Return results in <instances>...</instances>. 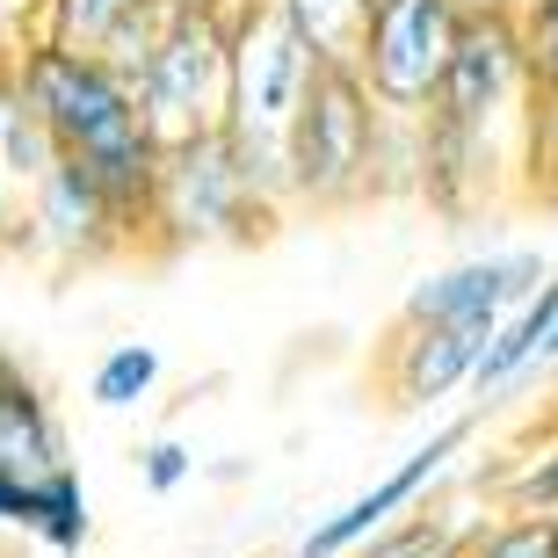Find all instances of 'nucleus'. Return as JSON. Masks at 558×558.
Masks as SVG:
<instances>
[{"label":"nucleus","instance_id":"nucleus-1","mask_svg":"<svg viewBox=\"0 0 558 558\" xmlns=\"http://www.w3.org/2000/svg\"><path fill=\"white\" fill-rule=\"evenodd\" d=\"M8 65H15L22 102L44 117L51 145L109 196L131 254L153 247V232H160V167H167V153H160V138L145 131L138 95H131L95 51H65V44H44V37H15Z\"/></svg>","mask_w":558,"mask_h":558},{"label":"nucleus","instance_id":"nucleus-2","mask_svg":"<svg viewBox=\"0 0 558 558\" xmlns=\"http://www.w3.org/2000/svg\"><path fill=\"white\" fill-rule=\"evenodd\" d=\"M226 44H232V87H226V138L240 145V160L254 167V182L290 204V124L312 95L319 59L305 51V37L276 15L269 0H240L226 15Z\"/></svg>","mask_w":558,"mask_h":558},{"label":"nucleus","instance_id":"nucleus-3","mask_svg":"<svg viewBox=\"0 0 558 558\" xmlns=\"http://www.w3.org/2000/svg\"><path fill=\"white\" fill-rule=\"evenodd\" d=\"M283 196L254 182V167L240 160V145L226 131L189 138L167 153L160 167V232L153 254H182V247H254L283 226Z\"/></svg>","mask_w":558,"mask_h":558},{"label":"nucleus","instance_id":"nucleus-4","mask_svg":"<svg viewBox=\"0 0 558 558\" xmlns=\"http://www.w3.org/2000/svg\"><path fill=\"white\" fill-rule=\"evenodd\" d=\"M377 117L371 87L355 65H319L312 95L290 124V210H355L371 204V145H377Z\"/></svg>","mask_w":558,"mask_h":558},{"label":"nucleus","instance_id":"nucleus-5","mask_svg":"<svg viewBox=\"0 0 558 558\" xmlns=\"http://www.w3.org/2000/svg\"><path fill=\"white\" fill-rule=\"evenodd\" d=\"M530 102H537V65H530V44H522L515 15H464L428 117L508 153V160H522Z\"/></svg>","mask_w":558,"mask_h":558},{"label":"nucleus","instance_id":"nucleus-6","mask_svg":"<svg viewBox=\"0 0 558 558\" xmlns=\"http://www.w3.org/2000/svg\"><path fill=\"white\" fill-rule=\"evenodd\" d=\"M226 87H232V44H226V15H204V8H167L160 44L138 73V117L145 131L160 138V153L189 138H210L226 131Z\"/></svg>","mask_w":558,"mask_h":558},{"label":"nucleus","instance_id":"nucleus-7","mask_svg":"<svg viewBox=\"0 0 558 558\" xmlns=\"http://www.w3.org/2000/svg\"><path fill=\"white\" fill-rule=\"evenodd\" d=\"M457 29H464V15L450 0H377L355 73H363V87L385 117H414V124L428 117L442 65L457 51Z\"/></svg>","mask_w":558,"mask_h":558},{"label":"nucleus","instance_id":"nucleus-8","mask_svg":"<svg viewBox=\"0 0 558 558\" xmlns=\"http://www.w3.org/2000/svg\"><path fill=\"white\" fill-rule=\"evenodd\" d=\"M472 428H478L472 414H457V421H442V428H428V442H421V450H407L392 472H377L363 494H349L341 508H333V515L312 522L305 537H298V558H355L363 544L377 537V530H385V522L414 515L421 500H428L435 486L450 478L457 450L472 442Z\"/></svg>","mask_w":558,"mask_h":558},{"label":"nucleus","instance_id":"nucleus-9","mask_svg":"<svg viewBox=\"0 0 558 558\" xmlns=\"http://www.w3.org/2000/svg\"><path fill=\"white\" fill-rule=\"evenodd\" d=\"M8 254H29V262H51V269H95V262H117L131 254L117 210L95 182H87L73 160H59L29 189L15 232H8Z\"/></svg>","mask_w":558,"mask_h":558},{"label":"nucleus","instance_id":"nucleus-10","mask_svg":"<svg viewBox=\"0 0 558 558\" xmlns=\"http://www.w3.org/2000/svg\"><path fill=\"white\" fill-rule=\"evenodd\" d=\"M558 269H544L537 247H494V254H464L450 269H435L428 283L407 290L399 327H500L508 312H522L551 283Z\"/></svg>","mask_w":558,"mask_h":558},{"label":"nucleus","instance_id":"nucleus-11","mask_svg":"<svg viewBox=\"0 0 558 558\" xmlns=\"http://www.w3.org/2000/svg\"><path fill=\"white\" fill-rule=\"evenodd\" d=\"M486 341H494V327H392V341L377 355V385L399 414L442 407L450 392H472Z\"/></svg>","mask_w":558,"mask_h":558},{"label":"nucleus","instance_id":"nucleus-12","mask_svg":"<svg viewBox=\"0 0 558 558\" xmlns=\"http://www.w3.org/2000/svg\"><path fill=\"white\" fill-rule=\"evenodd\" d=\"M0 464L8 472H65L73 457H65V421L44 392V377L22 363L15 349H0Z\"/></svg>","mask_w":558,"mask_h":558},{"label":"nucleus","instance_id":"nucleus-13","mask_svg":"<svg viewBox=\"0 0 558 558\" xmlns=\"http://www.w3.org/2000/svg\"><path fill=\"white\" fill-rule=\"evenodd\" d=\"M551 333H558V276H551V283H544L522 312H508V319L494 327V341H486V355H478V371H472V392H478V399L522 392V385L544 371Z\"/></svg>","mask_w":558,"mask_h":558},{"label":"nucleus","instance_id":"nucleus-14","mask_svg":"<svg viewBox=\"0 0 558 558\" xmlns=\"http://www.w3.org/2000/svg\"><path fill=\"white\" fill-rule=\"evenodd\" d=\"M145 8H160V0H29V15H15V37H44V44H65V51H102Z\"/></svg>","mask_w":558,"mask_h":558},{"label":"nucleus","instance_id":"nucleus-15","mask_svg":"<svg viewBox=\"0 0 558 558\" xmlns=\"http://www.w3.org/2000/svg\"><path fill=\"white\" fill-rule=\"evenodd\" d=\"M269 8L305 37V51L319 65L363 59V37H371V15H377V0H269Z\"/></svg>","mask_w":558,"mask_h":558},{"label":"nucleus","instance_id":"nucleus-16","mask_svg":"<svg viewBox=\"0 0 558 558\" xmlns=\"http://www.w3.org/2000/svg\"><path fill=\"white\" fill-rule=\"evenodd\" d=\"M478 522L486 515H457V508H442V500H421L414 515L385 522L355 558H464L472 537H478Z\"/></svg>","mask_w":558,"mask_h":558},{"label":"nucleus","instance_id":"nucleus-17","mask_svg":"<svg viewBox=\"0 0 558 558\" xmlns=\"http://www.w3.org/2000/svg\"><path fill=\"white\" fill-rule=\"evenodd\" d=\"M59 160H65V153L51 145L44 117L22 102V87H15V95H8V117H0V167H8V189H15V204H29V189H37Z\"/></svg>","mask_w":558,"mask_h":558},{"label":"nucleus","instance_id":"nucleus-18","mask_svg":"<svg viewBox=\"0 0 558 558\" xmlns=\"http://www.w3.org/2000/svg\"><path fill=\"white\" fill-rule=\"evenodd\" d=\"M153 385H160V349H153V341H117V349L95 363V377H87V399H95L102 414H124V407L153 399Z\"/></svg>","mask_w":558,"mask_h":558},{"label":"nucleus","instance_id":"nucleus-19","mask_svg":"<svg viewBox=\"0 0 558 558\" xmlns=\"http://www.w3.org/2000/svg\"><path fill=\"white\" fill-rule=\"evenodd\" d=\"M421 182V124L414 117H377V145H371V204L414 196Z\"/></svg>","mask_w":558,"mask_h":558},{"label":"nucleus","instance_id":"nucleus-20","mask_svg":"<svg viewBox=\"0 0 558 558\" xmlns=\"http://www.w3.org/2000/svg\"><path fill=\"white\" fill-rule=\"evenodd\" d=\"M522 196L544 210H558V95L530 102V138H522Z\"/></svg>","mask_w":558,"mask_h":558},{"label":"nucleus","instance_id":"nucleus-21","mask_svg":"<svg viewBox=\"0 0 558 558\" xmlns=\"http://www.w3.org/2000/svg\"><path fill=\"white\" fill-rule=\"evenodd\" d=\"M464 558H558V515H486Z\"/></svg>","mask_w":558,"mask_h":558},{"label":"nucleus","instance_id":"nucleus-22","mask_svg":"<svg viewBox=\"0 0 558 558\" xmlns=\"http://www.w3.org/2000/svg\"><path fill=\"white\" fill-rule=\"evenodd\" d=\"M500 508H508V515H558V442L551 450H530L522 464H508Z\"/></svg>","mask_w":558,"mask_h":558},{"label":"nucleus","instance_id":"nucleus-23","mask_svg":"<svg viewBox=\"0 0 558 558\" xmlns=\"http://www.w3.org/2000/svg\"><path fill=\"white\" fill-rule=\"evenodd\" d=\"M196 472H204V464H196V450H189L182 435H153V442L138 450V478H145V494H182V486H189Z\"/></svg>","mask_w":558,"mask_h":558},{"label":"nucleus","instance_id":"nucleus-24","mask_svg":"<svg viewBox=\"0 0 558 558\" xmlns=\"http://www.w3.org/2000/svg\"><path fill=\"white\" fill-rule=\"evenodd\" d=\"M8 95H15V65L0 59V117H8ZM15 218H22V204H15V189H8V167H0V247H8Z\"/></svg>","mask_w":558,"mask_h":558},{"label":"nucleus","instance_id":"nucleus-25","mask_svg":"<svg viewBox=\"0 0 558 558\" xmlns=\"http://www.w3.org/2000/svg\"><path fill=\"white\" fill-rule=\"evenodd\" d=\"M457 15H515L522 0H450Z\"/></svg>","mask_w":558,"mask_h":558},{"label":"nucleus","instance_id":"nucleus-26","mask_svg":"<svg viewBox=\"0 0 558 558\" xmlns=\"http://www.w3.org/2000/svg\"><path fill=\"white\" fill-rule=\"evenodd\" d=\"M167 8H204V15H232L240 0H167Z\"/></svg>","mask_w":558,"mask_h":558},{"label":"nucleus","instance_id":"nucleus-27","mask_svg":"<svg viewBox=\"0 0 558 558\" xmlns=\"http://www.w3.org/2000/svg\"><path fill=\"white\" fill-rule=\"evenodd\" d=\"M8 29H15V15H8V8H0V59H8V51H15V37H8Z\"/></svg>","mask_w":558,"mask_h":558},{"label":"nucleus","instance_id":"nucleus-28","mask_svg":"<svg viewBox=\"0 0 558 558\" xmlns=\"http://www.w3.org/2000/svg\"><path fill=\"white\" fill-rule=\"evenodd\" d=\"M544 371H558V333H551V355H544Z\"/></svg>","mask_w":558,"mask_h":558},{"label":"nucleus","instance_id":"nucleus-29","mask_svg":"<svg viewBox=\"0 0 558 558\" xmlns=\"http://www.w3.org/2000/svg\"><path fill=\"white\" fill-rule=\"evenodd\" d=\"M15 15H29V0H22V8H15Z\"/></svg>","mask_w":558,"mask_h":558}]
</instances>
